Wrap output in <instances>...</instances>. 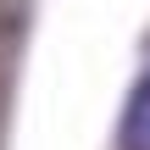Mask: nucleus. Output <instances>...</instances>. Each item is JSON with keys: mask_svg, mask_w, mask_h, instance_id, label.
Returning a JSON list of instances; mask_svg holds the SVG:
<instances>
[{"mask_svg": "<svg viewBox=\"0 0 150 150\" xmlns=\"http://www.w3.org/2000/svg\"><path fill=\"white\" fill-rule=\"evenodd\" d=\"M122 150H150V72H145V83L134 89V100H128V117H122Z\"/></svg>", "mask_w": 150, "mask_h": 150, "instance_id": "obj_1", "label": "nucleus"}]
</instances>
